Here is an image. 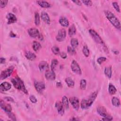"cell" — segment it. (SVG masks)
Segmentation results:
<instances>
[{
	"instance_id": "obj_1",
	"label": "cell",
	"mask_w": 121,
	"mask_h": 121,
	"mask_svg": "<svg viewBox=\"0 0 121 121\" xmlns=\"http://www.w3.org/2000/svg\"><path fill=\"white\" fill-rule=\"evenodd\" d=\"M105 15L109 21V22L117 29L120 30L121 26V23L119 19L116 17L111 11L109 10H105L104 11Z\"/></svg>"
},
{
	"instance_id": "obj_2",
	"label": "cell",
	"mask_w": 121,
	"mask_h": 121,
	"mask_svg": "<svg viewBox=\"0 0 121 121\" xmlns=\"http://www.w3.org/2000/svg\"><path fill=\"white\" fill-rule=\"evenodd\" d=\"M97 95V91H95L92 93L89 96L88 99L87 100L83 99L82 100L80 104L81 108L82 109H85L88 108L90 107L94 101L95 100Z\"/></svg>"
},
{
	"instance_id": "obj_3",
	"label": "cell",
	"mask_w": 121,
	"mask_h": 121,
	"mask_svg": "<svg viewBox=\"0 0 121 121\" xmlns=\"http://www.w3.org/2000/svg\"><path fill=\"white\" fill-rule=\"evenodd\" d=\"M11 81L16 88L22 91L26 95H28V91L25 86L23 81L19 77H17L15 78H12Z\"/></svg>"
},
{
	"instance_id": "obj_4",
	"label": "cell",
	"mask_w": 121,
	"mask_h": 121,
	"mask_svg": "<svg viewBox=\"0 0 121 121\" xmlns=\"http://www.w3.org/2000/svg\"><path fill=\"white\" fill-rule=\"evenodd\" d=\"M97 113L101 116L103 117L102 120L111 121L112 120V116L107 112L106 109L104 106H98L96 109Z\"/></svg>"
},
{
	"instance_id": "obj_5",
	"label": "cell",
	"mask_w": 121,
	"mask_h": 121,
	"mask_svg": "<svg viewBox=\"0 0 121 121\" xmlns=\"http://www.w3.org/2000/svg\"><path fill=\"white\" fill-rule=\"evenodd\" d=\"M28 34L29 35L34 38H38L40 40H42L43 39V37L39 33V30L35 28H30L27 30Z\"/></svg>"
},
{
	"instance_id": "obj_6",
	"label": "cell",
	"mask_w": 121,
	"mask_h": 121,
	"mask_svg": "<svg viewBox=\"0 0 121 121\" xmlns=\"http://www.w3.org/2000/svg\"><path fill=\"white\" fill-rule=\"evenodd\" d=\"M89 33L95 42L101 44H104L103 40L95 31L92 29H90L89 30Z\"/></svg>"
},
{
	"instance_id": "obj_7",
	"label": "cell",
	"mask_w": 121,
	"mask_h": 121,
	"mask_svg": "<svg viewBox=\"0 0 121 121\" xmlns=\"http://www.w3.org/2000/svg\"><path fill=\"white\" fill-rule=\"evenodd\" d=\"M13 69H14V67L11 66L5 69L4 70L2 71L0 75L1 80L7 78L9 77V76H10L13 72Z\"/></svg>"
},
{
	"instance_id": "obj_8",
	"label": "cell",
	"mask_w": 121,
	"mask_h": 121,
	"mask_svg": "<svg viewBox=\"0 0 121 121\" xmlns=\"http://www.w3.org/2000/svg\"><path fill=\"white\" fill-rule=\"evenodd\" d=\"M71 69L73 72L78 75L82 74L81 69L78 62L75 60H73L71 64Z\"/></svg>"
},
{
	"instance_id": "obj_9",
	"label": "cell",
	"mask_w": 121,
	"mask_h": 121,
	"mask_svg": "<svg viewBox=\"0 0 121 121\" xmlns=\"http://www.w3.org/2000/svg\"><path fill=\"white\" fill-rule=\"evenodd\" d=\"M66 31L63 29L61 28L58 31V34L56 36V39L58 42L63 41L66 38Z\"/></svg>"
},
{
	"instance_id": "obj_10",
	"label": "cell",
	"mask_w": 121,
	"mask_h": 121,
	"mask_svg": "<svg viewBox=\"0 0 121 121\" xmlns=\"http://www.w3.org/2000/svg\"><path fill=\"white\" fill-rule=\"evenodd\" d=\"M69 101L73 108L75 110L78 111L79 107V102L78 99L77 97L72 96L69 98Z\"/></svg>"
},
{
	"instance_id": "obj_11",
	"label": "cell",
	"mask_w": 121,
	"mask_h": 121,
	"mask_svg": "<svg viewBox=\"0 0 121 121\" xmlns=\"http://www.w3.org/2000/svg\"><path fill=\"white\" fill-rule=\"evenodd\" d=\"M34 85L36 90L39 93H42L45 87L44 82L42 81H36L35 82Z\"/></svg>"
},
{
	"instance_id": "obj_12",
	"label": "cell",
	"mask_w": 121,
	"mask_h": 121,
	"mask_svg": "<svg viewBox=\"0 0 121 121\" xmlns=\"http://www.w3.org/2000/svg\"><path fill=\"white\" fill-rule=\"evenodd\" d=\"M45 77L48 80H54L55 79L56 75L53 71L49 69L46 70L45 72Z\"/></svg>"
},
{
	"instance_id": "obj_13",
	"label": "cell",
	"mask_w": 121,
	"mask_h": 121,
	"mask_svg": "<svg viewBox=\"0 0 121 121\" xmlns=\"http://www.w3.org/2000/svg\"><path fill=\"white\" fill-rule=\"evenodd\" d=\"M0 106L6 112H10L12 110V107L10 104L6 103L3 100H1L0 102Z\"/></svg>"
},
{
	"instance_id": "obj_14",
	"label": "cell",
	"mask_w": 121,
	"mask_h": 121,
	"mask_svg": "<svg viewBox=\"0 0 121 121\" xmlns=\"http://www.w3.org/2000/svg\"><path fill=\"white\" fill-rule=\"evenodd\" d=\"M38 67L39 69V70L40 71H46L49 69V66L48 63L45 61H40Z\"/></svg>"
},
{
	"instance_id": "obj_15",
	"label": "cell",
	"mask_w": 121,
	"mask_h": 121,
	"mask_svg": "<svg viewBox=\"0 0 121 121\" xmlns=\"http://www.w3.org/2000/svg\"><path fill=\"white\" fill-rule=\"evenodd\" d=\"M6 18L8 20V24H11L15 23L17 20V18L15 15H14L13 14L11 13H8L6 16Z\"/></svg>"
},
{
	"instance_id": "obj_16",
	"label": "cell",
	"mask_w": 121,
	"mask_h": 121,
	"mask_svg": "<svg viewBox=\"0 0 121 121\" xmlns=\"http://www.w3.org/2000/svg\"><path fill=\"white\" fill-rule=\"evenodd\" d=\"M55 107L57 109L58 113L60 115H62L64 113V108L62 104V103L60 101H58L55 104Z\"/></svg>"
},
{
	"instance_id": "obj_17",
	"label": "cell",
	"mask_w": 121,
	"mask_h": 121,
	"mask_svg": "<svg viewBox=\"0 0 121 121\" xmlns=\"http://www.w3.org/2000/svg\"><path fill=\"white\" fill-rule=\"evenodd\" d=\"M41 17L42 20L47 24H50L51 22L50 18L48 14L45 11H42L41 14Z\"/></svg>"
},
{
	"instance_id": "obj_18",
	"label": "cell",
	"mask_w": 121,
	"mask_h": 121,
	"mask_svg": "<svg viewBox=\"0 0 121 121\" xmlns=\"http://www.w3.org/2000/svg\"><path fill=\"white\" fill-rule=\"evenodd\" d=\"M11 87V85L7 82H4L0 85V89L2 91H6L9 90Z\"/></svg>"
},
{
	"instance_id": "obj_19",
	"label": "cell",
	"mask_w": 121,
	"mask_h": 121,
	"mask_svg": "<svg viewBox=\"0 0 121 121\" xmlns=\"http://www.w3.org/2000/svg\"><path fill=\"white\" fill-rule=\"evenodd\" d=\"M59 23L64 27H68L69 25V22L67 18L64 17H61L59 20Z\"/></svg>"
},
{
	"instance_id": "obj_20",
	"label": "cell",
	"mask_w": 121,
	"mask_h": 121,
	"mask_svg": "<svg viewBox=\"0 0 121 121\" xmlns=\"http://www.w3.org/2000/svg\"><path fill=\"white\" fill-rule=\"evenodd\" d=\"M25 57L29 60H34L35 59L36 56L35 55V54L30 52V51H27L25 53Z\"/></svg>"
},
{
	"instance_id": "obj_21",
	"label": "cell",
	"mask_w": 121,
	"mask_h": 121,
	"mask_svg": "<svg viewBox=\"0 0 121 121\" xmlns=\"http://www.w3.org/2000/svg\"><path fill=\"white\" fill-rule=\"evenodd\" d=\"M37 3L43 8H49L51 7V5L49 3L44 0H38L36 1Z\"/></svg>"
},
{
	"instance_id": "obj_22",
	"label": "cell",
	"mask_w": 121,
	"mask_h": 121,
	"mask_svg": "<svg viewBox=\"0 0 121 121\" xmlns=\"http://www.w3.org/2000/svg\"><path fill=\"white\" fill-rule=\"evenodd\" d=\"M76 28L74 24L70 26L69 28L68 33L69 36L72 37L76 34Z\"/></svg>"
},
{
	"instance_id": "obj_23",
	"label": "cell",
	"mask_w": 121,
	"mask_h": 121,
	"mask_svg": "<svg viewBox=\"0 0 121 121\" xmlns=\"http://www.w3.org/2000/svg\"><path fill=\"white\" fill-rule=\"evenodd\" d=\"M104 73L106 77L110 78L112 77V70L111 67H105L104 70Z\"/></svg>"
},
{
	"instance_id": "obj_24",
	"label": "cell",
	"mask_w": 121,
	"mask_h": 121,
	"mask_svg": "<svg viewBox=\"0 0 121 121\" xmlns=\"http://www.w3.org/2000/svg\"><path fill=\"white\" fill-rule=\"evenodd\" d=\"M41 47H42V46L39 42H38L36 41H34L33 42V43H32V48L35 52L38 51Z\"/></svg>"
},
{
	"instance_id": "obj_25",
	"label": "cell",
	"mask_w": 121,
	"mask_h": 121,
	"mask_svg": "<svg viewBox=\"0 0 121 121\" xmlns=\"http://www.w3.org/2000/svg\"><path fill=\"white\" fill-rule=\"evenodd\" d=\"M65 82L67 84V85L69 87H73L74 86V81L73 80V79L70 78V77H68L66 78L65 79Z\"/></svg>"
},
{
	"instance_id": "obj_26",
	"label": "cell",
	"mask_w": 121,
	"mask_h": 121,
	"mask_svg": "<svg viewBox=\"0 0 121 121\" xmlns=\"http://www.w3.org/2000/svg\"><path fill=\"white\" fill-rule=\"evenodd\" d=\"M62 104L64 108V109H68L69 107V101L68 99L66 96H63L62 98V101H61Z\"/></svg>"
},
{
	"instance_id": "obj_27",
	"label": "cell",
	"mask_w": 121,
	"mask_h": 121,
	"mask_svg": "<svg viewBox=\"0 0 121 121\" xmlns=\"http://www.w3.org/2000/svg\"><path fill=\"white\" fill-rule=\"evenodd\" d=\"M117 90L115 87L112 84H109L108 87V92L111 95H113L115 94Z\"/></svg>"
},
{
	"instance_id": "obj_28",
	"label": "cell",
	"mask_w": 121,
	"mask_h": 121,
	"mask_svg": "<svg viewBox=\"0 0 121 121\" xmlns=\"http://www.w3.org/2000/svg\"><path fill=\"white\" fill-rule=\"evenodd\" d=\"M112 104L115 107H119L120 105V100L116 97H112Z\"/></svg>"
},
{
	"instance_id": "obj_29",
	"label": "cell",
	"mask_w": 121,
	"mask_h": 121,
	"mask_svg": "<svg viewBox=\"0 0 121 121\" xmlns=\"http://www.w3.org/2000/svg\"><path fill=\"white\" fill-rule=\"evenodd\" d=\"M70 44L72 46V47L73 48L75 49L77 48L78 45V39L76 38H72L70 40Z\"/></svg>"
},
{
	"instance_id": "obj_30",
	"label": "cell",
	"mask_w": 121,
	"mask_h": 121,
	"mask_svg": "<svg viewBox=\"0 0 121 121\" xmlns=\"http://www.w3.org/2000/svg\"><path fill=\"white\" fill-rule=\"evenodd\" d=\"M58 64V60L57 59H53L52 60L51 64V69L52 71H54L55 67Z\"/></svg>"
},
{
	"instance_id": "obj_31",
	"label": "cell",
	"mask_w": 121,
	"mask_h": 121,
	"mask_svg": "<svg viewBox=\"0 0 121 121\" xmlns=\"http://www.w3.org/2000/svg\"><path fill=\"white\" fill-rule=\"evenodd\" d=\"M35 23L36 26H39L40 23V19L39 13L37 12L35 14Z\"/></svg>"
},
{
	"instance_id": "obj_32",
	"label": "cell",
	"mask_w": 121,
	"mask_h": 121,
	"mask_svg": "<svg viewBox=\"0 0 121 121\" xmlns=\"http://www.w3.org/2000/svg\"><path fill=\"white\" fill-rule=\"evenodd\" d=\"M82 52L84 55L86 57H88L89 55V50L88 47L86 45H84L82 49Z\"/></svg>"
},
{
	"instance_id": "obj_33",
	"label": "cell",
	"mask_w": 121,
	"mask_h": 121,
	"mask_svg": "<svg viewBox=\"0 0 121 121\" xmlns=\"http://www.w3.org/2000/svg\"><path fill=\"white\" fill-rule=\"evenodd\" d=\"M86 87V81L84 79H82L80 82V88L81 90H85Z\"/></svg>"
},
{
	"instance_id": "obj_34",
	"label": "cell",
	"mask_w": 121,
	"mask_h": 121,
	"mask_svg": "<svg viewBox=\"0 0 121 121\" xmlns=\"http://www.w3.org/2000/svg\"><path fill=\"white\" fill-rule=\"evenodd\" d=\"M52 51L55 55H58L60 53L59 48L56 46H54L52 48Z\"/></svg>"
},
{
	"instance_id": "obj_35",
	"label": "cell",
	"mask_w": 121,
	"mask_h": 121,
	"mask_svg": "<svg viewBox=\"0 0 121 121\" xmlns=\"http://www.w3.org/2000/svg\"><path fill=\"white\" fill-rule=\"evenodd\" d=\"M67 52L69 54L71 55L75 54L76 52L74 48H73V47H70L69 46L67 47Z\"/></svg>"
},
{
	"instance_id": "obj_36",
	"label": "cell",
	"mask_w": 121,
	"mask_h": 121,
	"mask_svg": "<svg viewBox=\"0 0 121 121\" xmlns=\"http://www.w3.org/2000/svg\"><path fill=\"white\" fill-rule=\"evenodd\" d=\"M112 5L114 8V9L116 10V11L118 12H120V9L119 7V6L117 2H113L112 3Z\"/></svg>"
},
{
	"instance_id": "obj_37",
	"label": "cell",
	"mask_w": 121,
	"mask_h": 121,
	"mask_svg": "<svg viewBox=\"0 0 121 121\" xmlns=\"http://www.w3.org/2000/svg\"><path fill=\"white\" fill-rule=\"evenodd\" d=\"M106 58L105 57H100L98 58L97 59V62L99 64L101 65L103 62L106 61Z\"/></svg>"
},
{
	"instance_id": "obj_38",
	"label": "cell",
	"mask_w": 121,
	"mask_h": 121,
	"mask_svg": "<svg viewBox=\"0 0 121 121\" xmlns=\"http://www.w3.org/2000/svg\"><path fill=\"white\" fill-rule=\"evenodd\" d=\"M7 115H8V116L9 117V118L10 119H11L13 121H16V116H15V114L13 113H12L11 112H7Z\"/></svg>"
},
{
	"instance_id": "obj_39",
	"label": "cell",
	"mask_w": 121,
	"mask_h": 121,
	"mask_svg": "<svg viewBox=\"0 0 121 121\" xmlns=\"http://www.w3.org/2000/svg\"><path fill=\"white\" fill-rule=\"evenodd\" d=\"M8 1L7 0H0V7L1 8H4L8 4Z\"/></svg>"
},
{
	"instance_id": "obj_40",
	"label": "cell",
	"mask_w": 121,
	"mask_h": 121,
	"mask_svg": "<svg viewBox=\"0 0 121 121\" xmlns=\"http://www.w3.org/2000/svg\"><path fill=\"white\" fill-rule=\"evenodd\" d=\"M81 2L87 6H90L92 5V2L91 0H82Z\"/></svg>"
},
{
	"instance_id": "obj_41",
	"label": "cell",
	"mask_w": 121,
	"mask_h": 121,
	"mask_svg": "<svg viewBox=\"0 0 121 121\" xmlns=\"http://www.w3.org/2000/svg\"><path fill=\"white\" fill-rule=\"evenodd\" d=\"M29 100L32 103H36L37 102V99H36V97L33 95H31L30 96Z\"/></svg>"
},
{
	"instance_id": "obj_42",
	"label": "cell",
	"mask_w": 121,
	"mask_h": 121,
	"mask_svg": "<svg viewBox=\"0 0 121 121\" xmlns=\"http://www.w3.org/2000/svg\"><path fill=\"white\" fill-rule=\"evenodd\" d=\"M60 56L61 57V58H62V59H66L67 57V54L63 52H60Z\"/></svg>"
},
{
	"instance_id": "obj_43",
	"label": "cell",
	"mask_w": 121,
	"mask_h": 121,
	"mask_svg": "<svg viewBox=\"0 0 121 121\" xmlns=\"http://www.w3.org/2000/svg\"><path fill=\"white\" fill-rule=\"evenodd\" d=\"M4 99L8 101H9V102H11L12 103H14V100L11 97H9V96H7V97H4Z\"/></svg>"
},
{
	"instance_id": "obj_44",
	"label": "cell",
	"mask_w": 121,
	"mask_h": 121,
	"mask_svg": "<svg viewBox=\"0 0 121 121\" xmlns=\"http://www.w3.org/2000/svg\"><path fill=\"white\" fill-rule=\"evenodd\" d=\"M72 2H74V3L76 4L77 5H78V6H81L82 5V3H81V1H79V0H72Z\"/></svg>"
},
{
	"instance_id": "obj_45",
	"label": "cell",
	"mask_w": 121,
	"mask_h": 121,
	"mask_svg": "<svg viewBox=\"0 0 121 121\" xmlns=\"http://www.w3.org/2000/svg\"><path fill=\"white\" fill-rule=\"evenodd\" d=\"M6 61V59L3 57L0 58V64H3L5 63Z\"/></svg>"
},
{
	"instance_id": "obj_46",
	"label": "cell",
	"mask_w": 121,
	"mask_h": 121,
	"mask_svg": "<svg viewBox=\"0 0 121 121\" xmlns=\"http://www.w3.org/2000/svg\"><path fill=\"white\" fill-rule=\"evenodd\" d=\"M56 86H57V87H62V85H61V83H60V82H58V83H57V84H56Z\"/></svg>"
},
{
	"instance_id": "obj_47",
	"label": "cell",
	"mask_w": 121,
	"mask_h": 121,
	"mask_svg": "<svg viewBox=\"0 0 121 121\" xmlns=\"http://www.w3.org/2000/svg\"><path fill=\"white\" fill-rule=\"evenodd\" d=\"M112 52H113V53H114V54H118L119 53V51H118L117 50H112Z\"/></svg>"
},
{
	"instance_id": "obj_48",
	"label": "cell",
	"mask_w": 121,
	"mask_h": 121,
	"mask_svg": "<svg viewBox=\"0 0 121 121\" xmlns=\"http://www.w3.org/2000/svg\"><path fill=\"white\" fill-rule=\"evenodd\" d=\"M70 121H77V120H79V119H77V118H75L74 117H72L71 119H69Z\"/></svg>"
},
{
	"instance_id": "obj_49",
	"label": "cell",
	"mask_w": 121,
	"mask_h": 121,
	"mask_svg": "<svg viewBox=\"0 0 121 121\" xmlns=\"http://www.w3.org/2000/svg\"><path fill=\"white\" fill-rule=\"evenodd\" d=\"M10 36H11V37H15L16 35L15 34H14V33H13L12 32H11V33H10Z\"/></svg>"
}]
</instances>
